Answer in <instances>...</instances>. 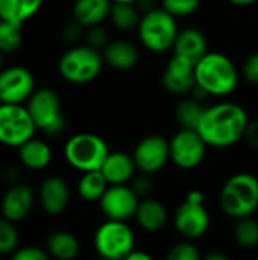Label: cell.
Here are the masks:
<instances>
[{
	"label": "cell",
	"mask_w": 258,
	"mask_h": 260,
	"mask_svg": "<svg viewBox=\"0 0 258 260\" xmlns=\"http://www.w3.org/2000/svg\"><path fill=\"white\" fill-rule=\"evenodd\" d=\"M140 198L135 195V192L126 186H109L103 197L100 198V210L109 221H120L126 222L132 216H135Z\"/></svg>",
	"instance_id": "obj_13"
},
{
	"label": "cell",
	"mask_w": 258,
	"mask_h": 260,
	"mask_svg": "<svg viewBox=\"0 0 258 260\" xmlns=\"http://www.w3.org/2000/svg\"><path fill=\"white\" fill-rule=\"evenodd\" d=\"M131 189L135 192V195H137L140 200H144V198H149V195L152 193V190H154V183H152V180L144 174V175L137 177V178L132 181Z\"/></svg>",
	"instance_id": "obj_37"
},
{
	"label": "cell",
	"mask_w": 258,
	"mask_h": 260,
	"mask_svg": "<svg viewBox=\"0 0 258 260\" xmlns=\"http://www.w3.org/2000/svg\"><path fill=\"white\" fill-rule=\"evenodd\" d=\"M249 119L243 107L234 102H220L207 107L198 133L207 146L230 148L245 139Z\"/></svg>",
	"instance_id": "obj_1"
},
{
	"label": "cell",
	"mask_w": 258,
	"mask_h": 260,
	"mask_svg": "<svg viewBox=\"0 0 258 260\" xmlns=\"http://www.w3.org/2000/svg\"><path fill=\"white\" fill-rule=\"evenodd\" d=\"M132 158L143 174H155L170 160V143L163 136H148L137 143Z\"/></svg>",
	"instance_id": "obj_12"
},
{
	"label": "cell",
	"mask_w": 258,
	"mask_h": 260,
	"mask_svg": "<svg viewBox=\"0 0 258 260\" xmlns=\"http://www.w3.org/2000/svg\"><path fill=\"white\" fill-rule=\"evenodd\" d=\"M108 187L109 184L103 177V174L100 171H94V172H87L81 177L78 183V193L84 201L94 203V201H100V198L103 197Z\"/></svg>",
	"instance_id": "obj_26"
},
{
	"label": "cell",
	"mask_w": 258,
	"mask_h": 260,
	"mask_svg": "<svg viewBox=\"0 0 258 260\" xmlns=\"http://www.w3.org/2000/svg\"><path fill=\"white\" fill-rule=\"evenodd\" d=\"M199 6L201 0H161V8L175 18L190 17L199 9Z\"/></svg>",
	"instance_id": "obj_32"
},
{
	"label": "cell",
	"mask_w": 258,
	"mask_h": 260,
	"mask_svg": "<svg viewBox=\"0 0 258 260\" xmlns=\"http://www.w3.org/2000/svg\"><path fill=\"white\" fill-rule=\"evenodd\" d=\"M163 87L172 94H186L192 93L196 85L195 64L172 56L163 72Z\"/></svg>",
	"instance_id": "obj_17"
},
{
	"label": "cell",
	"mask_w": 258,
	"mask_h": 260,
	"mask_svg": "<svg viewBox=\"0 0 258 260\" xmlns=\"http://www.w3.org/2000/svg\"><path fill=\"white\" fill-rule=\"evenodd\" d=\"M196 85L208 93V96L231 94L239 84V72L234 62L224 53L208 52L195 66Z\"/></svg>",
	"instance_id": "obj_2"
},
{
	"label": "cell",
	"mask_w": 258,
	"mask_h": 260,
	"mask_svg": "<svg viewBox=\"0 0 258 260\" xmlns=\"http://www.w3.org/2000/svg\"><path fill=\"white\" fill-rule=\"evenodd\" d=\"M228 2L236 6H251V5L257 3L258 0H228Z\"/></svg>",
	"instance_id": "obj_43"
},
{
	"label": "cell",
	"mask_w": 258,
	"mask_h": 260,
	"mask_svg": "<svg viewBox=\"0 0 258 260\" xmlns=\"http://www.w3.org/2000/svg\"><path fill=\"white\" fill-rule=\"evenodd\" d=\"M78 238L65 230H58L49 235L46 241V251L55 260H75L79 254Z\"/></svg>",
	"instance_id": "obj_25"
},
{
	"label": "cell",
	"mask_w": 258,
	"mask_h": 260,
	"mask_svg": "<svg viewBox=\"0 0 258 260\" xmlns=\"http://www.w3.org/2000/svg\"><path fill=\"white\" fill-rule=\"evenodd\" d=\"M85 40H87V46L94 49V50H99L102 52L106 46H108V34L103 27L100 26H94V27H90L87 30V35H85Z\"/></svg>",
	"instance_id": "obj_35"
},
{
	"label": "cell",
	"mask_w": 258,
	"mask_h": 260,
	"mask_svg": "<svg viewBox=\"0 0 258 260\" xmlns=\"http://www.w3.org/2000/svg\"><path fill=\"white\" fill-rule=\"evenodd\" d=\"M113 3H126V5H138L141 0H111Z\"/></svg>",
	"instance_id": "obj_44"
},
{
	"label": "cell",
	"mask_w": 258,
	"mask_h": 260,
	"mask_svg": "<svg viewBox=\"0 0 258 260\" xmlns=\"http://www.w3.org/2000/svg\"><path fill=\"white\" fill-rule=\"evenodd\" d=\"M103 67V56L102 52L94 50L85 46H75L70 47L59 59L58 69L61 76L76 85L88 84L94 81Z\"/></svg>",
	"instance_id": "obj_6"
},
{
	"label": "cell",
	"mask_w": 258,
	"mask_h": 260,
	"mask_svg": "<svg viewBox=\"0 0 258 260\" xmlns=\"http://www.w3.org/2000/svg\"><path fill=\"white\" fill-rule=\"evenodd\" d=\"M103 62L113 67L114 70L126 72L137 66L140 53L138 49L125 40H116L109 41L108 46L102 50Z\"/></svg>",
	"instance_id": "obj_19"
},
{
	"label": "cell",
	"mask_w": 258,
	"mask_h": 260,
	"mask_svg": "<svg viewBox=\"0 0 258 260\" xmlns=\"http://www.w3.org/2000/svg\"><path fill=\"white\" fill-rule=\"evenodd\" d=\"M20 163L30 171H43L52 161V149L49 143L40 139H30L18 149Z\"/></svg>",
	"instance_id": "obj_22"
},
{
	"label": "cell",
	"mask_w": 258,
	"mask_h": 260,
	"mask_svg": "<svg viewBox=\"0 0 258 260\" xmlns=\"http://www.w3.org/2000/svg\"><path fill=\"white\" fill-rule=\"evenodd\" d=\"M36 197L41 209L47 215L58 216L65 212L70 203V189L64 178L58 175H50L44 178L40 184Z\"/></svg>",
	"instance_id": "obj_16"
},
{
	"label": "cell",
	"mask_w": 258,
	"mask_h": 260,
	"mask_svg": "<svg viewBox=\"0 0 258 260\" xmlns=\"http://www.w3.org/2000/svg\"><path fill=\"white\" fill-rule=\"evenodd\" d=\"M109 20L119 30H132L138 29V24L141 21L140 9L137 5H126V3H113Z\"/></svg>",
	"instance_id": "obj_28"
},
{
	"label": "cell",
	"mask_w": 258,
	"mask_h": 260,
	"mask_svg": "<svg viewBox=\"0 0 258 260\" xmlns=\"http://www.w3.org/2000/svg\"><path fill=\"white\" fill-rule=\"evenodd\" d=\"M43 2L44 0H0V21L21 26L41 9Z\"/></svg>",
	"instance_id": "obj_24"
},
{
	"label": "cell",
	"mask_w": 258,
	"mask_h": 260,
	"mask_svg": "<svg viewBox=\"0 0 258 260\" xmlns=\"http://www.w3.org/2000/svg\"><path fill=\"white\" fill-rule=\"evenodd\" d=\"M11 260H50L49 253L36 245H27L17 248L12 254Z\"/></svg>",
	"instance_id": "obj_34"
},
{
	"label": "cell",
	"mask_w": 258,
	"mask_h": 260,
	"mask_svg": "<svg viewBox=\"0 0 258 260\" xmlns=\"http://www.w3.org/2000/svg\"><path fill=\"white\" fill-rule=\"evenodd\" d=\"M135 163L132 155L125 152H109L100 172L106 178L109 186H122L132 180L135 172Z\"/></svg>",
	"instance_id": "obj_21"
},
{
	"label": "cell",
	"mask_w": 258,
	"mask_h": 260,
	"mask_svg": "<svg viewBox=\"0 0 258 260\" xmlns=\"http://www.w3.org/2000/svg\"><path fill=\"white\" fill-rule=\"evenodd\" d=\"M138 225L146 230V232H158L167 224V209L164 207L163 203L152 200V198H144L140 201L137 213H135Z\"/></svg>",
	"instance_id": "obj_23"
},
{
	"label": "cell",
	"mask_w": 258,
	"mask_h": 260,
	"mask_svg": "<svg viewBox=\"0 0 258 260\" xmlns=\"http://www.w3.org/2000/svg\"><path fill=\"white\" fill-rule=\"evenodd\" d=\"M245 139L251 148L258 151V119L257 120H249L246 133H245Z\"/></svg>",
	"instance_id": "obj_39"
},
{
	"label": "cell",
	"mask_w": 258,
	"mask_h": 260,
	"mask_svg": "<svg viewBox=\"0 0 258 260\" xmlns=\"http://www.w3.org/2000/svg\"><path fill=\"white\" fill-rule=\"evenodd\" d=\"M220 207L230 218L243 219L258 209V178L252 174L240 172L228 178L220 192Z\"/></svg>",
	"instance_id": "obj_3"
},
{
	"label": "cell",
	"mask_w": 258,
	"mask_h": 260,
	"mask_svg": "<svg viewBox=\"0 0 258 260\" xmlns=\"http://www.w3.org/2000/svg\"><path fill=\"white\" fill-rule=\"evenodd\" d=\"M33 204H35L33 189L26 183H15L3 193L0 201V213L8 221L17 224L32 212Z\"/></svg>",
	"instance_id": "obj_14"
},
{
	"label": "cell",
	"mask_w": 258,
	"mask_h": 260,
	"mask_svg": "<svg viewBox=\"0 0 258 260\" xmlns=\"http://www.w3.org/2000/svg\"><path fill=\"white\" fill-rule=\"evenodd\" d=\"M0 260H2V259H0Z\"/></svg>",
	"instance_id": "obj_47"
},
{
	"label": "cell",
	"mask_w": 258,
	"mask_h": 260,
	"mask_svg": "<svg viewBox=\"0 0 258 260\" xmlns=\"http://www.w3.org/2000/svg\"><path fill=\"white\" fill-rule=\"evenodd\" d=\"M202 260H231L228 256H225L224 253H217V251H214V253H210V254H207L205 257Z\"/></svg>",
	"instance_id": "obj_42"
},
{
	"label": "cell",
	"mask_w": 258,
	"mask_h": 260,
	"mask_svg": "<svg viewBox=\"0 0 258 260\" xmlns=\"http://www.w3.org/2000/svg\"><path fill=\"white\" fill-rule=\"evenodd\" d=\"M166 260H202L201 253L192 241H184L176 244L167 254Z\"/></svg>",
	"instance_id": "obj_33"
},
{
	"label": "cell",
	"mask_w": 258,
	"mask_h": 260,
	"mask_svg": "<svg viewBox=\"0 0 258 260\" xmlns=\"http://www.w3.org/2000/svg\"><path fill=\"white\" fill-rule=\"evenodd\" d=\"M111 8V0H76L73 3V20L87 29L100 26L102 21L109 18Z\"/></svg>",
	"instance_id": "obj_20"
},
{
	"label": "cell",
	"mask_w": 258,
	"mask_h": 260,
	"mask_svg": "<svg viewBox=\"0 0 258 260\" xmlns=\"http://www.w3.org/2000/svg\"><path fill=\"white\" fill-rule=\"evenodd\" d=\"M178 34L176 18L163 8H155L141 15L138 37L141 44L151 52L164 53L173 49Z\"/></svg>",
	"instance_id": "obj_5"
},
{
	"label": "cell",
	"mask_w": 258,
	"mask_h": 260,
	"mask_svg": "<svg viewBox=\"0 0 258 260\" xmlns=\"http://www.w3.org/2000/svg\"><path fill=\"white\" fill-rule=\"evenodd\" d=\"M208 53V43L205 35L196 27H187L179 30L173 44V56L186 59L192 64H198Z\"/></svg>",
	"instance_id": "obj_18"
},
{
	"label": "cell",
	"mask_w": 258,
	"mask_h": 260,
	"mask_svg": "<svg viewBox=\"0 0 258 260\" xmlns=\"http://www.w3.org/2000/svg\"><path fill=\"white\" fill-rule=\"evenodd\" d=\"M23 44V32L21 26L12 24L8 21H0V52L14 53Z\"/></svg>",
	"instance_id": "obj_30"
},
{
	"label": "cell",
	"mask_w": 258,
	"mask_h": 260,
	"mask_svg": "<svg viewBox=\"0 0 258 260\" xmlns=\"http://www.w3.org/2000/svg\"><path fill=\"white\" fill-rule=\"evenodd\" d=\"M2 66H3V53L0 52V72L3 70V69H2Z\"/></svg>",
	"instance_id": "obj_45"
},
{
	"label": "cell",
	"mask_w": 258,
	"mask_h": 260,
	"mask_svg": "<svg viewBox=\"0 0 258 260\" xmlns=\"http://www.w3.org/2000/svg\"><path fill=\"white\" fill-rule=\"evenodd\" d=\"M35 90V78L29 69L11 66L0 72V104L23 105Z\"/></svg>",
	"instance_id": "obj_10"
},
{
	"label": "cell",
	"mask_w": 258,
	"mask_h": 260,
	"mask_svg": "<svg viewBox=\"0 0 258 260\" xmlns=\"http://www.w3.org/2000/svg\"><path fill=\"white\" fill-rule=\"evenodd\" d=\"M96 260H106V259H102V257H99V259H96Z\"/></svg>",
	"instance_id": "obj_46"
},
{
	"label": "cell",
	"mask_w": 258,
	"mask_h": 260,
	"mask_svg": "<svg viewBox=\"0 0 258 260\" xmlns=\"http://www.w3.org/2000/svg\"><path fill=\"white\" fill-rule=\"evenodd\" d=\"M20 245V233L14 222L0 216V256L12 254Z\"/></svg>",
	"instance_id": "obj_31"
},
{
	"label": "cell",
	"mask_w": 258,
	"mask_h": 260,
	"mask_svg": "<svg viewBox=\"0 0 258 260\" xmlns=\"http://www.w3.org/2000/svg\"><path fill=\"white\" fill-rule=\"evenodd\" d=\"M242 73L243 78L251 84V85H257L258 87V52L249 55L242 67Z\"/></svg>",
	"instance_id": "obj_36"
},
{
	"label": "cell",
	"mask_w": 258,
	"mask_h": 260,
	"mask_svg": "<svg viewBox=\"0 0 258 260\" xmlns=\"http://www.w3.org/2000/svg\"><path fill=\"white\" fill-rule=\"evenodd\" d=\"M205 110H207V107L193 98L181 101L175 110V116H176L178 123L181 125V129H195L196 131L202 120Z\"/></svg>",
	"instance_id": "obj_27"
},
{
	"label": "cell",
	"mask_w": 258,
	"mask_h": 260,
	"mask_svg": "<svg viewBox=\"0 0 258 260\" xmlns=\"http://www.w3.org/2000/svg\"><path fill=\"white\" fill-rule=\"evenodd\" d=\"M35 133L36 126L24 105L0 104V145L18 149Z\"/></svg>",
	"instance_id": "obj_9"
},
{
	"label": "cell",
	"mask_w": 258,
	"mask_h": 260,
	"mask_svg": "<svg viewBox=\"0 0 258 260\" xmlns=\"http://www.w3.org/2000/svg\"><path fill=\"white\" fill-rule=\"evenodd\" d=\"M234 239L242 248H254L258 245V221L252 216L239 219L234 229Z\"/></svg>",
	"instance_id": "obj_29"
},
{
	"label": "cell",
	"mask_w": 258,
	"mask_h": 260,
	"mask_svg": "<svg viewBox=\"0 0 258 260\" xmlns=\"http://www.w3.org/2000/svg\"><path fill=\"white\" fill-rule=\"evenodd\" d=\"M82 26L78 23V21H70V23H67L65 26H64V29H62V32H61V37H62V40L65 41V43H75L79 37H81V34H82Z\"/></svg>",
	"instance_id": "obj_38"
},
{
	"label": "cell",
	"mask_w": 258,
	"mask_h": 260,
	"mask_svg": "<svg viewBox=\"0 0 258 260\" xmlns=\"http://www.w3.org/2000/svg\"><path fill=\"white\" fill-rule=\"evenodd\" d=\"M135 238L131 227L120 221H106L94 233V248L99 257L123 260L134 251Z\"/></svg>",
	"instance_id": "obj_8"
},
{
	"label": "cell",
	"mask_w": 258,
	"mask_h": 260,
	"mask_svg": "<svg viewBox=\"0 0 258 260\" xmlns=\"http://www.w3.org/2000/svg\"><path fill=\"white\" fill-rule=\"evenodd\" d=\"M204 193L202 192H199V190H192L189 195H187V198H186V201H189V203H192V204H204Z\"/></svg>",
	"instance_id": "obj_40"
},
{
	"label": "cell",
	"mask_w": 258,
	"mask_h": 260,
	"mask_svg": "<svg viewBox=\"0 0 258 260\" xmlns=\"http://www.w3.org/2000/svg\"><path fill=\"white\" fill-rule=\"evenodd\" d=\"M26 108L38 131L47 136H59L65 128L61 101L52 88H38L26 102Z\"/></svg>",
	"instance_id": "obj_7"
},
{
	"label": "cell",
	"mask_w": 258,
	"mask_h": 260,
	"mask_svg": "<svg viewBox=\"0 0 258 260\" xmlns=\"http://www.w3.org/2000/svg\"><path fill=\"white\" fill-rule=\"evenodd\" d=\"M123 260H154L152 259V256H149L148 253H144V251H137V250H134L132 253H129L126 257Z\"/></svg>",
	"instance_id": "obj_41"
},
{
	"label": "cell",
	"mask_w": 258,
	"mask_h": 260,
	"mask_svg": "<svg viewBox=\"0 0 258 260\" xmlns=\"http://www.w3.org/2000/svg\"><path fill=\"white\" fill-rule=\"evenodd\" d=\"M175 227L187 241L202 238L210 229V215L204 204L182 203L175 213Z\"/></svg>",
	"instance_id": "obj_15"
},
{
	"label": "cell",
	"mask_w": 258,
	"mask_h": 260,
	"mask_svg": "<svg viewBox=\"0 0 258 260\" xmlns=\"http://www.w3.org/2000/svg\"><path fill=\"white\" fill-rule=\"evenodd\" d=\"M109 152L106 142L91 133L75 134L64 145L65 161L82 174L100 171Z\"/></svg>",
	"instance_id": "obj_4"
},
{
	"label": "cell",
	"mask_w": 258,
	"mask_h": 260,
	"mask_svg": "<svg viewBox=\"0 0 258 260\" xmlns=\"http://www.w3.org/2000/svg\"><path fill=\"white\" fill-rule=\"evenodd\" d=\"M169 143H170V160L179 169H186V171L195 169L205 158L207 143L195 129L178 131Z\"/></svg>",
	"instance_id": "obj_11"
}]
</instances>
